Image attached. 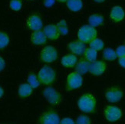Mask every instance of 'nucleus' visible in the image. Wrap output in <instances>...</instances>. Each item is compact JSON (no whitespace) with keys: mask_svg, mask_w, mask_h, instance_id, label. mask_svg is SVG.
<instances>
[{"mask_svg":"<svg viewBox=\"0 0 125 124\" xmlns=\"http://www.w3.org/2000/svg\"><path fill=\"white\" fill-rule=\"evenodd\" d=\"M77 105L81 112L85 114H93L96 110L97 100L93 94L87 93L78 98Z\"/></svg>","mask_w":125,"mask_h":124,"instance_id":"1","label":"nucleus"},{"mask_svg":"<svg viewBox=\"0 0 125 124\" xmlns=\"http://www.w3.org/2000/svg\"><path fill=\"white\" fill-rule=\"evenodd\" d=\"M38 78L40 84L49 86L54 84L56 80V72L52 67L48 65L43 66L38 73Z\"/></svg>","mask_w":125,"mask_h":124,"instance_id":"2","label":"nucleus"},{"mask_svg":"<svg viewBox=\"0 0 125 124\" xmlns=\"http://www.w3.org/2000/svg\"><path fill=\"white\" fill-rule=\"evenodd\" d=\"M77 35L79 41L84 44H89L91 41L97 38V31L95 28L89 25H84L79 29Z\"/></svg>","mask_w":125,"mask_h":124,"instance_id":"3","label":"nucleus"},{"mask_svg":"<svg viewBox=\"0 0 125 124\" xmlns=\"http://www.w3.org/2000/svg\"><path fill=\"white\" fill-rule=\"evenodd\" d=\"M83 84L82 75H81L76 71L71 72L68 74L66 79L65 89L67 91H72L79 89Z\"/></svg>","mask_w":125,"mask_h":124,"instance_id":"4","label":"nucleus"},{"mask_svg":"<svg viewBox=\"0 0 125 124\" xmlns=\"http://www.w3.org/2000/svg\"><path fill=\"white\" fill-rule=\"evenodd\" d=\"M42 95L46 100L52 106L60 104L62 101V95L52 87H47L42 91Z\"/></svg>","mask_w":125,"mask_h":124,"instance_id":"5","label":"nucleus"},{"mask_svg":"<svg viewBox=\"0 0 125 124\" xmlns=\"http://www.w3.org/2000/svg\"><path fill=\"white\" fill-rule=\"evenodd\" d=\"M39 58L42 62L45 64H51L55 62L58 59V51L55 47L47 45L41 51Z\"/></svg>","mask_w":125,"mask_h":124,"instance_id":"6","label":"nucleus"},{"mask_svg":"<svg viewBox=\"0 0 125 124\" xmlns=\"http://www.w3.org/2000/svg\"><path fill=\"white\" fill-rule=\"evenodd\" d=\"M60 117L53 109H48L43 112L39 118V124H59Z\"/></svg>","mask_w":125,"mask_h":124,"instance_id":"7","label":"nucleus"},{"mask_svg":"<svg viewBox=\"0 0 125 124\" xmlns=\"http://www.w3.org/2000/svg\"><path fill=\"white\" fill-rule=\"evenodd\" d=\"M123 96L124 91L118 86H113L105 91V97L110 103H117L122 99Z\"/></svg>","mask_w":125,"mask_h":124,"instance_id":"8","label":"nucleus"},{"mask_svg":"<svg viewBox=\"0 0 125 124\" xmlns=\"http://www.w3.org/2000/svg\"><path fill=\"white\" fill-rule=\"evenodd\" d=\"M105 119L109 122H116L122 117V110L116 106H107L104 110Z\"/></svg>","mask_w":125,"mask_h":124,"instance_id":"9","label":"nucleus"},{"mask_svg":"<svg viewBox=\"0 0 125 124\" xmlns=\"http://www.w3.org/2000/svg\"><path fill=\"white\" fill-rule=\"evenodd\" d=\"M26 25L31 31H35L41 30L43 27V21L42 16L38 13L30 15L26 19Z\"/></svg>","mask_w":125,"mask_h":124,"instance_id":"10","label":"nucleus"},{"mask_svg":"<svg viewBox=\"0 0 125 124\" xmlns=\"http://www.w3.org/2000/svg\"><path fill=\"white\" fill-rule=\"evenodd\" d=\"M107 68V64L103 61H95L90 64L89 72L94 76H101L103 74Z\"/></svg>","mask_w":125,"mask_h":124,"instance_id":"11","label":"nucleus"},{"mask_svg":"<svg viewBox=\"0 0 125 124\" xmlns=\"http://www.w3.org/2000/svg\"><path fill=\"white\" fill-rule=\"evenodd\" d=\"M68 48L70 52L75 55H82L86 50L85 44L81 41H71L68 44Z\"/></svg>","mask_w":125,"mask_h":124,"instance_id":"12","label":"nucleus"},{"mask_svg":"<svg viewBox=\"0 0 125 124\" xmlns=\"http://www.w3.org/2000/svg\"><path fill=\"white\" fill-rule=\"evenodd\" d=\"M43 32L45 33L47 38L50 41H55L58 39V38L61 35L57 28V25L54 24L47 25L43 29Z\"/></svg>","mask_w":125,"mask_h":124,"instance_id":"13","label":"nucleus"},{"mask_svg":"<svg viewBox=\"0 0 125 124\" xmlns=\"http://www.w3.org/2000/svg\"><path fill=\"white\" fill-rule=\"evenodd\" d=\"M30 40L31 44L34 45H43L46 44L48 38H46L45 33L42 30L33 31L31 35Z\"/></svg>","mask_w":125,"mask_h":124,"instance_id":"14","label":"nucleus"},{"mask_svg":"<svg viewBox=\"0 0 125 124\" xmlns=\"http://www.w3.org/2000/svg\"><path fill=\"white\" fill-rule=\"evenodd\" d=\"M125 17V12L120 5H115L111 10L110 18L115 22H121Z\"/></svg>","mask_w":125,"mask_h":124,"instance_id":"15","label":"nucleus"},{"mask_svg":"<svg viewBox=\"0 0 125 124\" xmlns=\"http://www.w3.org/2000/svg\"><path fill=\"white\" fill-rule=\"evenodd\" d=\"M78 62V57L73 54H68L64 55L61 59L62 65L67 68H73L75 67L76 64Z\"/></svg>","mask_w":125,"mask_h":124,"instance_id":"16","label":"nucleus"},{"mask_svg":"<svg viewBox=\"0 0 125 124\" xmlns=\"http://www.w3.org/2000/svg\"><path fill=\"white\" fill-rule=\"evenodd\" d=\"M91 62L85 60L84 58H81L78 61L77 64L74 67V70L76 72H78L81 75H84L89 72V67Z\"/></svg>","mask_w":125,"mask_h":124,"instance_id":"17","label":"nucleus"},{"mask_svg":"<svg viewBox=\"0 0 125 124\" xmlns=\"http://www.w3.org/2000/svg\"><path fill=\"white\" fill-rule=\"evenodd\" d=\"M33 92V88L27 83V84H21L19 85L18 89V95L20 98H27L31 95Z\"/></svg>","mask_w":125,"mask_h":124,"instance_id":"18","label":"nucleus"},{"mask_svg":"<svg viewBox=\"0 0 125 124\" xmlns=\"http://www.w3.org/2000/svg\"><path fill=\"white\" fill-rule=\"evenodd\" d=\"M104 23V17L99 14H92L88 18V24L89 25L94 27H97L103 25Z\"/></svg>","mask_w":125,"mask_h":124,"instance_id":"19","label":"nucleus"},{"mask_svg":"<svg viewBox=\"0 0 125 124\" xmlns=\"http://www.w3.org/2000/svg\"><path fill=\"white\" fill-rule=\"evenodd\" d=\"M66 5L68 9L72 12H78L83 7L82 0H68Z\"/></svg>","mask_w":125,"mask_h":124,"instance_id":"20","label":"nucleus"},{"mask_svg":"<svg viewBox=\"0 0 125 124\" xmlns=\"http://www.w3.org/2000/svg\"><path fill=\"white\" fill-rule=\"evenodd\" d=\"M83 55L85 60L91 63L96 61L97 57V51L92 49L91 48H86Z\"/></svg>","mask_w":125,"mask_h":124,"instance_id":"21","label":"nucleus"},{"mask_svg":"<svg viewBox=\"0 0 125 124\" xmlns=\"http://www.w3.org/2000/svg\"><path fill=\"white\" fill-rule=\"evenodd\" d=\"M103 57H104L106 61H113L117 57L116 55V51L110 48H104L103 51Z\"/></svg>","mask_w":125,"mask_h":124,"instance_id":"22","label":"nucleus"},{"mask_svg":"<svg viewBox=\"0 0 125 124\" xmlns=\"http://www.w3.org/2000/svg\"><path fill=\"white\" fill-rule=\"evenodd\" d=\"M27 82L33 89L37 88L40 85V82L39 80V78H38V75L35 74L34 72L29 73V74L28 75V77H27Z\"/></svg>","mask_w":125,"mask_h":124,"instance_id":"23","label":"nucleus"},{"mask_svg":"<svg viewBox=\"0 0 125 124\" xmlns=\"http://www.w3.org/2000/svg\"><path fill=\"white\" fill-rule=\"evenodd\" d=\"M90 48L95 50L96 51H102L104 48V42L100 38H95L89 43Z\"/></svg>","mask_w":125,"mask_h":124,"instance_id":"24","label":"nucleus"},{"mask_svg":"<svg viewBox=\"0 0 125 124\" xmlns=\"http://www.w3.org/2000/svg\"><path fill=\"white\" fill-rule=\"evenodd\" d=\"M57 25V28L59 31V33L62 35H66L68 33V23L67 21L62 19L59 21Z\"/></svg>","mask_w":125,"mask_h":124,"instance_id":"25","label":"nucleus"},{"mask_svg":"<svg viewBox=\"0 0 125 124\" xmlns=\"http://www.w3.org/2000/svg\"><path fill=\"white\" fill-rule=\"evenodd\" d=\"M9 36L4 31H0V49H3L9 44Z\"/></svg>","mask_w":125,"mask_h":124,"instance_id":"26","label":"nucleus"},{"mask_svg":"<svg viewBox=\"0 0 125 124\" xmlns=\"http://www.w3.org/2000/svg\"><path fill=\"white\" fill-rule=\"evenodd\" d=\"M9 7L12 11L18 12L22 7V1L21 0H11L9 2Z\"/></svg>","mask_w":125,"mask_h":124,"instance_id":"27","label":"nucleus"},{"mask_svg":"<svg viewBox=\"0 0 125 124\" xmlns=\"http://www.w3.org/2000/svg\"><path fill=\"white\" fill-rule=\"evenodd\" d=\"M76 124H91V120L87 115H80L75 121Z\"/></svg>","mask_w":125,"mask_h":124,"instance_id":"28","label":"nucleus"},{"mask_svg":"<svg viewBox=\"0 0 125 124\" xmlns=\"http://www.w3.org/2000/svg\"><path fill=\"white\" fill-rule=\"evenodd\" d=\"M115 51H116L117 57L118 58L124 57L125 56V45H120L119 47H117Z\"/></svg>","mask_w":125,"mask_h":124,"instance_id":"29","label":"nucleus"},{"mask_svg":"<svg viewBox=\"0 0 125 124\" xmlns=\"http://www.w3.org/2000/svg\"><path fill=\"white\" fill-rule=\"evenodd\" d=\"M59 124H76L75 122L72 119V118L69 117H64L62 120H60Z\"/></svg>","mask_w":125,"mask_h":124,"instance_id":"30","label":"nucleus"},{"mask_svg":"<svg viewBox=\"0 0 125 124\" xmlns=\"http://www.w3.org/2000/svg\"><path fill=\"white\" fill-rule=\"evenodd\" d=\"M55 2V0H43V4H44L45 7L50 8L54 5Z\"/></svg>","mask_w":125,"mask_h":124,"instance_id":"31","label":"nucleus"},{"mask_svg":"<svg viewBox=\"0 0 125 124\" xmlns=\"http://www.w3.org/2000/svg\"><path fill=\"white\" fill-rule=\"evenodd\" d=\"M5 67V61L3 57L2 56H0V72L3 71Z\"/></svg>","mask_w":125,"mask_h":124,"instance_id":"32","label":"nucleus"},{"mask_svg":"<svg viewBox=\"0 0 125 124\" xmlns=\"http://www.w3.org/2000/svg\"><path fill=\"white\" fill-rule=\"evenodd\" d=\"M118 64L121 67L125 68V56L118 58Z\"/></svg>","mask_w":125,"mask_h":124,"instance_id":"33","label":"nucleus"},{"mask_svg":"<svg viewBox=\"0 0 125 124\" xmlns=\"http://www.w3.org/2000/svg\"><path fill=\"white\" fill-rule=\"evenodd\" d=\"M3 95H4V90L0 87V99L2 97Z\"/></svg>","mask_w":125,"mask_h":124,"instance_id":"34","label":"nucleus"},{"mask_svg":"<svg viewBox=\"0 0 125 124\" xmlns=\"http://www.w3.org/2000/svg\"><path fill=\"white\" fill-rule=\"evenodd\" d=\"M94 1L95 2H97V3H101V2H104L105 0H94Z\"/></svg>","mask_w":125,"mask_h":124,"instance_id":"35","label":"nucleus"},{"mask_svg":"<svg viewBox=\"0 0 125 124\" xmlns=\"http://www.w3.org/2000/svg\"><path fill=\"white\" fill-rule=\"evenodd\" d=\"M56 1H58V2H62V3H63V2H66L68 0H56Z\"/></svg>","mask_w":125,"mask_h":124,"instance_id":"36","label":"nucleus"},{"mask_svg":"<svg viewBox=\"0 0 125 124\" xmlns=\"http://www.w3.org/2000/svg\"><path fill=\"white\" fill-rule=\"evenodd\" d=\"M29 1H33V0H29Z\"/></svg>","mask_w":125,"mask_h":124,"instance_id":"37","label":"nucleus"}]
</instances>
